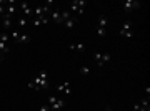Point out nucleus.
<instances>
[{"mask_svg":"<svg viewBox=\"0 0 150 111\" xmlns=\"http://www.w3.org/2000/svg\"><path fill=\"white\" fill-rule=\"evenodd\" d=\"M32 81H33V85H35V91L47 90L48 85H50V80H48V73H47V71H40V75H37Z\"/></svg>","mask_w":150,"mask_h":111,"instance_id":"f257e3e1","label":"nucleus"},{"mask_svg":"<svg viewBox=\"0 0 150 111\" xmlns=\"http://www.w3.org/2000/svg\"><path fill=\"white\" fill-rule=\"evenodd\" d=\"M70 8L69 10L72 12V13H79V15H82L83 13V10H85V7H87V0H74V2H70L69 3Z\"/></svg>","mask_w":150,"mask_h":111,"instance_id":"f03ea898","label":"nucleus"},{"mask_svg":"<svg viewBox=\"0 0 150 111\" xmlns=\"http://www.w3.org/2000/svg\"><path fill=\"white\" fill-rule=\"evenodd\" d=\"M120 37H125V38H132L134 37V25L130 20H125L123 22L122 28H120Z\"/></svg>","mask_w":150,"mask_h":111,"instance_id":"7ed1b4c3","label":"nucleus"},{"mask_svg":"<svg viewBox=\"0 0 150 111\" xmlns=\"http://www.w3.org/2000/svg\"><path fill=\"white\" fill-rule=\"evenodd\" d=\"M93 60L97 61V65L102 68L105 63H108L110 60H112V57H110V53H100V52H97L95 55H93Z\"/></svg>","mask_w":150,"mask_h":111,"instance_id":"20e7f679","label":"nucleus"},{"mask_svg":"<svg viewBox=\"0 0 150 111\" xmlns=\"http://www.w3.org/2000/svg\"><path fill=\"white\" fill-rule=\"evenodd\" d=\"M122 8L127 12V13H129V12H134V10H139L140 2L139 0H125V2L122 3Z\"/></svg>","mask_w":150,"mask_h":111,"instance_id":"39448f33","label":"nucleus"},{"mask_svg":"<svg viewBox=\"0 0 150 111\" xmlns=\"http://www.w3.org/2000/svg\"><path fill=\"white\" fill-rule=\"evenodd\" d=\"M18 7H20V10H22V13H23L25 18H32V7L28 5L27 2H20Z\"/></svg>","mask_w":150,"mask_h":111,"instance_id":"423d86ee","label":"nucleus"},{"mask_svg":"<svg viewBox=\"0 0 150 111\" xmlns=\"http://www.w3.org/2000/svg\"><path fill=\"white\" fill-rule=\"evenodd\" d=\"M57 91L59 93H65V95L69 96V95H72V85H70L69 81H64V83H60L57 86Z\"/></svg>","mask_w":150,"mask_h":111,"instance_id":"0eeeda50","label":"nucleus"},{"mask_svg":"<svg viewBox=\"0 0 150 111\" xmlns=\"http://www.w3.org/2000/svg\"><path fill=\"white\" fill-rule=\"evenodd\" d=\"M65 106V101L62 100V98H57V100L50 105V111H62Z\"/></svg>","mask_w":150,"mask_h":111,"instance_id":"6e6552de","label":"nucleus"},{"mask_svg":"<svg viewBox=\"0 0 150 111\" xmlns=\"http://www.w3.org/2000/svg\"><path fill=\"white\" fill-rule=\"evenodd\" d=\"M77 22H79V18L77 17H72V18H69V20H65L64 22V25H65V28H69V30H72V28H75V25H77Z\"/></svg>","mask_w":150,"mask_h":111,"instance_id":"1a4fd4ad","label":"nucleus"},{"mask_svg":"<svg viewBox=\"0 0 150 111\" xmlns=\"http://www.w3.org/2000/svg\"><path fill=\"white\" fill-rule=\"evenodd\" d=\"M2 23H4V28H5V30H10L12 28V17L5 13V15L2 17Z\"/></svg>","mask_w":150,"mask_h":111,"instance_id":"9d476101","label":"nucleus"},{"mask_svg":"<svg viewBox=\"0 0 150 111\" xmlns=\"http://www.w3.org/2000/svg\"><path fill=\"white\" fill-rule=\"evenodd\" d=\"M69 48L72 52H83L85 50V45L83 43H72V45H69Z\"/></svg>","mask_w":150,"mask_h":111,"instance_id":"9b49d317","label":"nucleus"},{"mask_svg":"<svg viewBox=\"0 0 150 111\" xmlns=\"http://www.w3.org/2000/svg\"><path fill=\"white\" fill-rule=\"evenodd\" d=\"M60 17H62V23H64L65 20L72 18V17H74V13H72L70 10H67V8H65V10H60Z\"/></svg>","mask_w":150,"mask_h":111,"instance_id":"f8f14e48","label":"nucleus"},{"mask_svg":"<svg viewBox=\"0 0 150 111\" xmlns=\"http://www.w3.org/2000/svg\"><path fill=\"white\" fill-rule=\"evenodd\" d=\"M32 23L35 27H40V25H45V23H48V18L47 17H40V18H33Z\"/></svg>","mask_w":150,"mask_h":111,"instance_id":"ddd939ff","label":"nucleus"},{"mask_svg":"<svg viewBox=\"0 0 150 111\" xmlns=\"http://www.w3.org/2000/svg\"><path fill=\"white\" fill-rule=\"evenodd\" d=\"M52 20L55 23H62V17H60V10H54L52 12Z\"/></svg>","mask_w":150,"mask_h":111,"instance_id":"4468645a","label":"nucleus"},{"mask_svg":"<svg viewBox=\"0 0 150 111\" xmlns=\"http://www.w3.org/2000/svg\"><path fill=\"white\" fill-rule=\"evenodd\" d=\"M98 28H105V27H107V17L105 15H100L98 17Z\"/></svg>","mask_w":150,"mask_h":111,"instance_id":"2eb2a0df","label":"nucleus"},{"mask_svg":"<svg viewBox=\"0 0 150 111\" xmlns=\"http://www.w3.org/2000/svg\"><path fill=\"white\" fill-rule=\"evenodd\" d=\"M30 40H32V38L28 37L27 33H20V37H18V40H17V42H20V43H28Z\"/></svg>","mask_w":150,"mask_h":111,"instance_id":"dca6fc26","label":"nucleus"},{"mask_svg":"<svg viewBox=\"0 0 150 111\" xmlns=\"http://www.w3.org/2000/svg\"><path fill=\"white\" fill-rule=\"evenodd\" d=\"M27 22H28V18H25V17L22 15L20 18H18V22H17V23H18V27H20V28H25V27H27Z\"/></svg>","mask_w":150,"mask_h":111,"instance_id":"f3484780","label":"nucleus"},{"mask_svg":"<svg viewBox=\"0 0 150 111\" xmlns=\"http://www.w3.org/2000/svg\"><path fill=\"white\" fill-rule=\"evenodd\" d=\"M0 42H4L8 45V42H10V35L8 33H0Z\"/></svg>","mask_w":150,"mask_h":111,"instance_id":"a211bd4d","label":"nucleus"},{"mask_svg":"<svg viewBox=\"0 0 150 111\" xmlns=\"http://www.w3.org/2000/svg\"><path fill=\"white\" fill-rule=\"evenodd\" d=\"M0 53L2 55H5V53H8V45L4 42H0Z\"/></svg>","mask_w":150,"mask_h":111,"instance_id":"6ab92c4d","label":"nucleus"},{"mask_svg":"<svg viewBox=\"0 0 150 111\" xmlns=\"http://www.w3.org/2000/svg\"><path fill=\"white\" fill-rule=\"evenodd\" d=\"M88 73H90V66H82V68H80V75H82V76H87Z\"/></svg>","mask_w":150,"mask_h":111,"instance_id":"aec40b11","label":"nucleus"},{"mask_svg":"<svg viewBox=\"0 0 150 111\" xmlns=\"http://www.w3.org/2000/svg\"><path fill=\"white\" fill-rule=\"evenodd\" d=\"M105 33H107V32H105V28H98V27H97V35H98L100 38L105 37Z\"/></svg>","mask_w":150,"mask_h":111,"instance_id":"412c9836","label":"nucleus"},{"mask_svg":"<svg viewBox=\"0 0 150 111\" xmlns=\"http://www.w3.org/2000/svg\"><path fill=\"white\" fill-rule=\"evenodd\" d=\"M20 33H22V32H17V30H13V32L10 33V38H12V40H18Z\"/></svg>","mask_w":150,"mask_h":111,"instance_id":"4be33fe9","label":"nucleus"},{"mask_svg":"<svg viewBox=\"0 0 150 111\" xmlns=\"http://www.w3.org/2000/svg\"><path fill=\"white\" fill-rule=\"evenodd\" d=\"M132 111H144L142 110V106H140V103H135L134 108H132Z\"/></svg>","mask_w":150,"mask_h":111,"instance_id":"5701e85b","label":"nucleus"},{"mask_svg":"<svg viewBox=\"0 0 150 111\" xmlns=\"http://www.w3.org/2000/svg\"><path fill=\"white\" fill-rule=\"evenodd\" d=\"M40 111H50V106H48L47 103H45V105L40 106Z\"/></svg>","mask_w":150,"mask_h":111,"instance_id":"b1692460","label":"nucleus"},{"mask_svg":"<svg viewBox=\"0 0 150 111\" xmlns=\"http://www.w3.org/2000/svg\"><path fill=\"white\" fill-rule=\"evenodd\" d=\"M145 95H147V98H149V95H150V88H149V86L145 88Z\"/></svg>","mask_w":150,"mask_h":111,"instance_id":"393cba45","label":"nucleus"},{"mask_svg":"<svg viewBox=\"0 0 150 111\" xmlns=\"http://www.w3.org/2000/svg\"><path fill=\"white\" fill-rule=\"evenodd\" d=\"M105 111H113V110L110 108V106H107V108H105Z\"/></svg>","mask_w":150,"mask_h":111,"instance_id":"a878e982","label":"nucleus"}]
</instances>
